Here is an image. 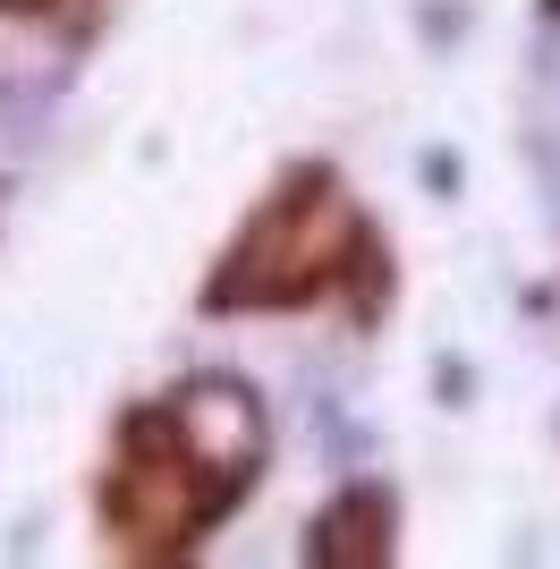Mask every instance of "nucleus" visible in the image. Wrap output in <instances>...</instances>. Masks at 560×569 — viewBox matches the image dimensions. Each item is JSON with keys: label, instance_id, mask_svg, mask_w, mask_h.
Returning <instances> with one entry per match:
<instances>
[{"label": "nucleus", "instance_id": "f257e3e1", "mask_svg": "<svg viewBox=\"0 0 560 569\" xmlns=\"http://www.w3.org/2000/svg\"><path fill=\"white\" fill-rule=\"evenodd\" d=\"M256 459H263V417L247 408V391L196 382L119 433L111 476H102V527L128 552H187L256 485Z\"/></svg>", "mask_w": 560, "mask_h": 569}, {"label": "nucleus", "instance_id": "f03ea898", "mask_svg": "<svg viewBox=\"0 0 560 569\" xmlns=\"http://www.w3.org/2000/svg\"><path fill=\"white\" fill-rule=\"evenodd\" d=\"M357 247H366L357 204L331 179H298L247 221L238 256L212 281V307H306L357 272Z\"/></svg>", "mask_w": 560, "mask_h": 569}]
</instances>
